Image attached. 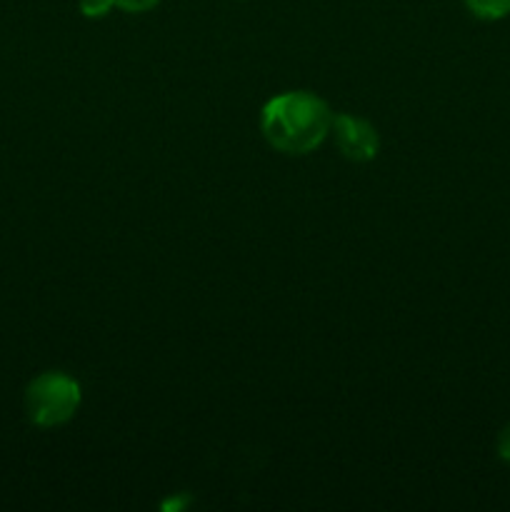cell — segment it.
<instances>
[{
    "instance_id": "cell-1",
    "label": "cell",
    "mask_w": 510,
    "mask_h": 512,
    "mask_svg": "<svg viewBox=\"0 0 510 512\" xmlns=\"http://www.w3.org/2000/svg\"><path fill=\"white\" fill-rule=\"evenodd\" d=\"M333 128V113L320 95L288 90L260 110V133L270 148L285 155H308L325 143Z\"/></svg>"
},
{
    "instance_id": "cell-2",
    "label": "cell",
    "mask_w": 510,
    "mask_h": 512,
    "mask_svg": "<svg viewBox=\"0 0 510 512\" xmlns=\"http://www.w3.org/2000/svg\"><path fill=\"white\" fill-rule=\"evenodd\" d=\"M83 403V390L73 375L63 370H45L35 375L23 395L25 415L35 428H60L70 423Z\"/></svg>"
},
{
    "instance_id": "cell-3",
    "label": "cell",
    "mask_w": 510,
    "mask_h": 512,
    "mask_svg": "<svg viewBox=\"0 0 510 512\" xmlns=\"http://www.w3.org/2000/svg\"><path fill=\"white\" fill-rule=\"evenodd\" d=\"M330 135L335 138L340 155L353 163H370L380 150V135L368 120L355 118L350 113L333 115V128Z\"/></svg>"
},
{
    "instance_id": "cell-4",
    "label": "cell",
    "mask_w": 510,
    "mask_h": 512,
    "mask_svg": "<svg viewBox=\"0 0 510 512\" xmlns=\"http://www.w3.org/2000/svg\"><path fill=\"white\" fill-rule=\"evenodd\" d=\"M470 15L485 23H495L510 15V0H463Z\"/></svg>"
},
{
    "instance_id": "cell-5",
    "label": "cell",
    "mask_w": 510,
    "mask_h": 512,
    "mask_svg": "<svg viewBox=\"0 0 510 512\" xmlns=\"http://www.w3.org/2000/svg\"><path fill=\"white\" fill-rule=\"evenodd\" d=\"M78 8L85 18L98 20V18H105V15L115 8V5H113V0H80Z\"/></svg>"
},
{
    "instance_id": "cell-6",
    "label": "cell",
    "mask_w": 510,
    "mask_h": 512,
    "mask_svg": "<svg viewBox=\"0 0 510 512\" xmlns=\"http://www.w3.org/2000/svg\"><path fill=\"white\" fill-rule=\"evenodd\" d=\"M113 5L118 10H123V13L140 15V13H150L153 8H158L160 0H113Z\"/></svg>"
},
{
    "instance_id": "cell-7",
    "label": "cell",
    "mask_w": 510,
    "mask_h": 512,
    "mask_svg": "<svg viewBox=\"0 0 510 512\" xmlns=\"http://www.w3.org/2000/svg\"><path fill=\"white\" fill-rule=\"evenodd\" d=\"M495 450H498V458L503 460L505 465H510V423L505 425L498 433V443H495Z\"/></svg>"
}]
</instances>
